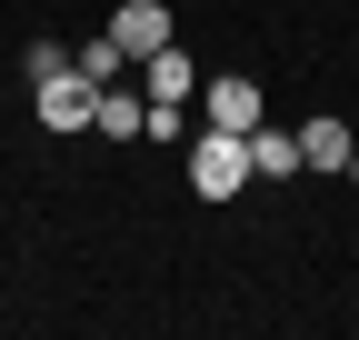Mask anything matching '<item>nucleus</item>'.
Returning <instances> with one entry per match:
<instances>
[{
	"label": "nucleus",
	"mask_w": 359,
	"mask_h": 340,
	"mask_svg": "<svg viewBox=\"0 0 359 340\" xmlns=\"http://www.w3.org/2000/svg\"><path fill=\"white\" fill-rule=\"evenodd\" d=\"M299 131H269V120H259V131H250V181H299Z\"/></svg>",
	"instance_id": "5"
},
{
	"label": "nucleus",
	"mask_w": 359,
	"mask_h": 340,
	"mask_svg": "<svg viewBox=\"0 0 359 340\" xmlns=\"http://www.w3.org/2000/svg\"><path fill=\"white\" fill-rule=\"evenodd\" d=\"M90 120H100V140H150V100H140V91H120V80L100 91V110H90Z\"/></svg>",
	"instance_id": "7"
},
{
	"label": "nucleus",
	"mask_w": 359,
	"mask_h": 340,
	"mask_svg": "<svg viewBox=\"0 0 359 340\" xmlns=\"http://www.w3.org/2000/svg\"><path fill=\"white\" fill-rule=\"evenodd\" d=\"M30 91H40V120H50V131H90V110H100V80H90L80 60L50 70V80H30Z\"/></svg>",
	"instance_id": "2"
},
{
	"label": "nucleus",
	"mask_w": 359,
	"mask_h": 340,
	"mask_svg": "<svg viewBox=\"0 0 359 340\" xmlns=\"http://www.w3.org/2000/svg\"><path fill=\"white\" fill-rule=\"evenodd\" d=\"M200 110H210V131H259V80L250 70H219L200 91Z\"/></svg>",
	"instance_id": "3"
},
{
	"label": "nucleus",
	"mask_w": 359,
	"mask_h": 340,
	"mask_svg": "<svg viewBox=\"0 0 359 340\" xmlns=\"http://www.w3.org/2000/svg\"><path fill=\"white\" fill-rule=\"evenodd\" d=\"M349 150H359V140L339 131V120H309V131H299V160H309V170H349Z\"/></svg>",
	"instance_id": "9"
},
{
	"label": "nucleus",
	"mask_w": 359,
	"mask_h": 340,
	"mask_svg": "<svg viewBox=\"0 0 359 340\" xmlns=\"http://www.w3.org/2000/svg\"><path fill=\"white\" fill-rule=\"evenodd\" d=\"M20 70H30V80H50V70H70V51H60V40H30V51H20Z\"/></svg>",
	"instance_id": "10"
},
{
	"label": "nucleus",
	"mask_w": 359,
	"mask_h": 340,
	"mask_svg": "<svg viewBox=\"0 0 359 340\" xmlns=\"http://www.w3.org/2000/svg\"><path fill=\"white\" fill-rule=\"evenodd\" d=\"M140 100H150V110H180V100H190V60H180V40L140 60Z\"/></svg>",
	"instance_id": "6"
},
{
	"label": "nucleus",
	"mask_w": 359,
	"mask_h": 340,
	"mask_svg": "<svg viewBox=\"0 0 359 340\" xmlns=\"http://www.w3.org/2000/svg\"><path fill=\"white\" fill-rule=\"evenodd\" d=\"M190 190L200 200H240L250 190V131H200L190 140Z\"/></svg>",
	"instance_id": "1"
},
{
	"label": "nucleus",
	"mask_w": 359,
	"mask_h": 340,
	"mask_svg": "<svg viewBox=\"0 0 359 340\" xmlns=\"http://www.w3.org/2000/svg\"><path fill=\"white\" fill-rule=\"evenodd\" d=\"M70 60H80L90 80H100V91H110V80H130V70H140V60H130V51H120V40H110V30H90V40H80V51H70Z\"/></svg>",
	"instance_id": "8"
},
{
	"label": "nucleus",
	"mask_w": 359,
	"mask_h": 340,
	"mask_svg": "<svg viewBox=\"0 0 359 340\" xmlns=\"http://www.w3.org/2000/svg\"><path fill=\"white\" fill-rule=\"evenodd\" d=\"M110 40H120L130 60H150V51H170V11H160V0H120V11H110Z\"/></svg>",
	"instance_id": "4"
}]
</instances>
